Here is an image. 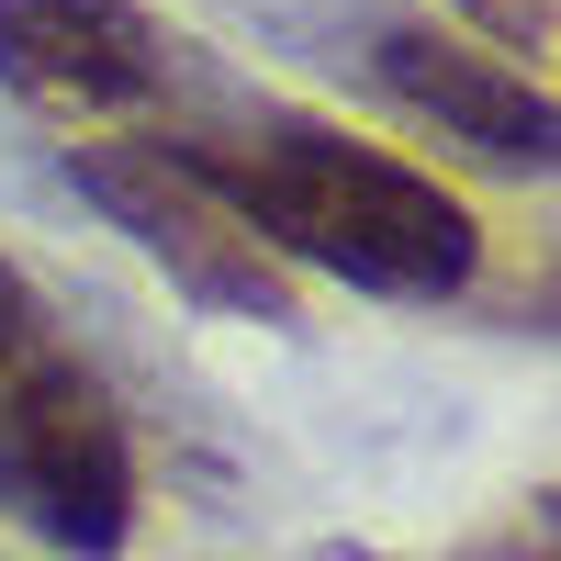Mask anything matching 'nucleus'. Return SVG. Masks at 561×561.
Returning <instances> with one entry per match:
<instances>
[{
    "mask_svg": "<svg viewBox=\"0 0 561 561\" xmlns=\"http://www.w3.org/2000/svg\"><path fill=\"white\" fill-rule=\"evenodd\" d=\"M169 158L248 225L270 259H304L348 293L382 304H449L483 270V225L460 192H438L427 169H404L359 135L280 113V102H214L203 124L169 135Z\"/></svg>",
    "mask_w": 561,
    "mask_h": 561,
    "instance_id": "f257e3e1",
    "label": "nucleus"
},
{
    "mask_svg": "<svg viewBox=\"0 0 561 561\" xmlns=\"http://www.w3.org/2000/svg\"><path fill=\"white\" fill-rule=\"evenodd\" d=\"M0 517L68 561L135 539V438L102 370L68 348L57 304L0 259Z\"/></svg>",
    "mask_w": 561,
    "mask_h": 561,
    "instance_id": "f03ea898",
    "label": "nucleus"
},
{
    "mask_svg": "<svg viewBox=\"0 0 561 561\" xmlns=\"http://www.w3.org/2000/svg\"><path fill=\"white\" fill-rule=\"evenodd\" d=\"M304 45H325V68H348L359 90H382L393 113H415V124H438L449 147H472V158H494V169H550V90L539 79H517L505 57H483V45H460L449 23H427V12H404V0H337L325 23H304V12H280Z\"/></svg>",
    "mask_w": 561,
    "mask_h": 561,
    "instance_id": "7ed1b4c3",
    "label": "nucleus"
},
{
    "mask_svg": "<svg viewBox=\"0 0 561 561\" xmlns=\"http://www.w3.org/2000/svg\"><path fill=\"white\" fill-rule=\"evenodd\" d=\"M68 192L102 214L113 237L147 248V259L169 270L180 304L237 314V325H293V280H280V259H270L169 147H68Z\"/></svg>",
    "mask_w": 561,
    "mask_h": 561,
    "instance_id": "20e7f679",
    "label": "nucleus"
},
{
    "mask_svg": "<svg viewBox=\"0 0 561 561\" xmlns=\"http://www.w3.org/2000/svg\"><path fill=\"white\" fill-rule=\"evenodd\" d=\"M180 45L147 0H0V90L34 113H135L180 79Z\"/></svg>",
    "mask_w": 561,
    "mask_h": 561,
    "instance_id": "39448f33",
    "label": "nucleus"
}]
</instances>
